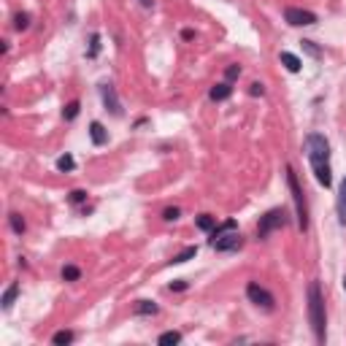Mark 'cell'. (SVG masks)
<instances>
[{
    "label": "cell",
    "mask_w": 346,
    "mask_h": 346,
    "mask_svg": "<svg viewBox=\"0 0 346 346\" xmlns=\"http://www.w3.org/2000/svg\"><path fill=\"white\" fill-rule=\"evenodd\" d=\"M300 44H303V52H309L314 60H319V57H322V49H319V46L314 44V41H300Z\"/></svg>",
    "instance_id": "603a6c76"
},
{
    "label": "cell",
    "mask_w": 346,
    "mask_h": 346,
    "mask_svg": "<svg viewBox=\"0 0 346 346\" xmlns=\"http://www.w3.org/2000/svg\"><path fill=\"white\" fill-rule=\"evenodd\" d=\"M198 254V246H187V249H182L176 257H173V265H182V263H190V260Z\"/></svg>",
    "instance_id": "2e32d148"
},
{
    "label": "cell",
    "mask_w": 346,
    "mask_h": 346,
    "mask_svg": "<svg viewBox=\"0 0 346 346\" xmlns=\"http://www.w3.org/2000/svg\"><path fill=\"white\" fill-rule=\"evenodd\" d=\"M98 52H100V35L98 33H92V44H90V57H98Z\"/></svg>",
    "instance_id": "cb8c5ba5"
},
{
    "label": "cell",
    "mask_w": 346,
    "mask_h": 346,
    "mask_svg": "<svg viewBox=\"0 0 346 346\" xmlns=\"http://www.w3.org/2000/svg\"><path fill=\"white\" fill-rule=\"evenodd\" d=\"M9 222H11V227H14V233H25V219H22L19 214H9Z\"/></svg>",
    "instance_id": "44dd1931"
},
{
    "label": "cell",
    "mask_w": 346,
    "mask_h": 346,
    "mask_svg": "<svg viewBox=\"0 0 346 346\" xmlns=\"http://www.w3.org/2000/svg\"><path fill=\"white\" fill-rule=\"evenodd\" d=\"M289 225V211L287 208H271L265 217H260L257 225V238H268L273 230H281V227Z\"/></svg>",
    "instance_id": "3957f363"
},
{
    "label": "cell",
    "mask_w": 346,
    "mask_h": 346,
    "mask_svg": "<svg viewBox=\"0 0 346 346\" xmlns=\"http://www.w3.org/2000/svg\"><path fill=\"white\" fill-rule=\"evenodd\" d=\"M87 200V192L84 190H73L70 192V203H84Z\"/></svg>",
    "instance_id": "83f0119b"
},
{
    "label": "cell",
    "mask_w": 346,
    "mask_h": 346,
    "mask_svg": "<svg viewBox=\"0 0 346 346\" xmlns=\"http://www.w3.org/2000/svg\"><path fill=\"white\" fill-rule=\"evenodd\" d=\"M233 95V87H230V81H219V84H214L208 90V98L214 100V103H222V100H227Z\"/></svg>",
    "instance_id": "ba28073f"
},
{
    "label": "cell",
    "mask_w": 346,
    "mask_h": 346,
    "mask_svg": "<svg viewBox=\"0 0 346 346\" xmlns=\"http://www.w3.org/2000/svg\"><path fill=\"white\" fill-rule=\"evenodd\" d=\"M309 322L319 343H325V327H327V314H325V297H322L319 281H311L309 287Z\"/></svg>",
    "instance_id": "7a4b0ae2"
},
{
    "label": "cell",
    "mask_w": 346,
    "mask_h": 346,
    "mask_svg": "<svg viewBox=\"0 0 346 346\" xmlns=\"http://www.w3.org/2000/svg\"><path fill=\"white\" fill-rule=\"evenodd\" d=\"M78 276H81V271H78L76 265H65V268H62V279L65 281H78Z\"/></svg>",
    "instance_id": "ffe728a7"
},
{
    "label": "cell",
    "mask_w": 346,
    "mask_h": 346,
    "mask_svg": "<svg viewBox=\"0 0 346 346\" xmlns=\"http://www.w3.org/2000/svg\"><path fill=\"white\" fill-rule=\"evenodd\" d=\"M284 22H287V25H292V27H311V25H317V14L289 6V9L284 11Z\"/></svg>",
    "instance_id": "8992f818"
},
{
    "label": "cell",
    "mask_w": 346,
    "mask_h": 346,
    "mask_svg": "<svg viewBox=\"0 0 346 346\" xmlns=\"http://www.w3.org/2000/svg\"><path fill=\"white\" fill-rule=\"evenodd\" d=\"M249 95H251V98H257V95H265V87L260 84V81H254V84L249 87Z\"/></svg>",
    "instance_id": "4316f807"
},
{
    "label": "cell",
    "mask_w": 346,
    "mask_h": 346,
    "mask_svg": "<svg viewBox=\"0 0 346 346\" xmlns=\"http://www.w3.org/2000/svg\"><path fill=\"white\" fill-rule=\"evenodd\" d=\"M157 311H160V309H157L154 300H138V306H136V314H138V317H154Z\"/></svg>",
    "instance_id": "4fadbf2b"
},
{
    "label": "cell",
    "mask_w": 346,
    "mask_h": 346,
    "mask_svg": "<svg viewBox=\"0 0 346 346\" xmlns=\"http://www.w3.org/2000/svg\"><path fill=\"white\" fill-rule=\"evenodd\" d=\"M335 208H338V222H341V225H346V179L341 182V190H338Z\"/></svg>",
    "instance_id": "8fae6325"
},
{
    "label": "cell",
    "mask_w": 346,
    "mask_h": 346,
    "mask_svg": "<svg viewBox=\"0 0 346 346\" xmlns=\"http://www.w3.org/2000/svg\"><path fill=\"white\" fill-rule=\"evenodd\" d=\"M100 98H103L106 111H111L114 116H122V103H119V98H116L114 84H100Z\"/></svg>",
    "instance_id": "52a82bcc"
},
{
    "label": "cell",
    "mask_w": 346,
    "mask_h": 346,
    "mask_svg": "<svg viewBox=\"0 0 346 346\" xmlns=\"http://www.w3.org/2000/svg\"><path fill=\"white\" fill-rule=\"evenodd\" d=\"M73 168H76V160H73L70 154H62V157H57V170L65 173V170H73Z\"/></svg>",
    "instance_id": "d6986e66"
},
{
    "label": "cell",
    "mask_w": 346,
    "mask_h": 346,
    "mask_svg": "<svg viewBox=\"0 0 346 346\" xmlns=\"http://www.w3.org/2000/svg\"><path fill=\"white\" fill-rule=\"evenodd\" d=\"M17 295H19V284H17V281H11V284H9V289H6V292H3V300H0V303H3V309H6V311H9L11 306H14V300H17Z\"/></svg>",
    "instance_id": "7c38bea8"
},
{
    "label": "cell",
    "mask_w": 346,
    "mask_h": 346,
    "mask_svg": "<svg viewBox=\"0 0 346 346\" xmlns=\"http://www.w3.org/2000/svg\"><path fill=\"white\" fill-rule=\"evenodd\" d=\"M287 184H289V192H292V200H295L297 227H300V230H309V208H306L303 190H300V184H297V176H295L292 168H287Z\"/></svg>",
    "instance_id": "277c9868"
},
{
    "label": "cell",
    "mask_w": 346,
    "mask_h": 346,
    "mask_svg": "<svg viewBox=\"0 0 346 346\" xmlns=\"http://www.w3.org/2000/svg\"><path fill=\"white\" fill-rule=\"evenodd\" d=\"M90 138H92V144H95V146L108 144V133H106V127L100 122H92L90 124Z\"/></svg>",
    "instance_id": "9c48e42d"
},
{
    "label": "cell",
    "mask_w": 346,
    "mask_h": 346,
    "mask_svg": "<svg viewBox=\"0 0 346 346\" xmlns=\"http://www.w3.org/2000/svg\"><path fill=\"white\" fill-rule=\"evenodd\" d=\"M179 217H182V211H179L176 206H173V208H165V211H162V219H165V222H173V219H179Z\"/></svg>",
    "instance_id": "d4e9b609"
},
{
    "label": "cell",
    "mask_w": 346,
    "mask_h": 346,
    "mask_svg": "<svg viewBox=\"0 0 346 346\" xmlns=\"http://www.w3.org/2000/svg\"><path fill=\"white\" fill-rule=\"evenodd\" d=\"M141 6H144V9H149V6H152V0H141Z\"/></svg>",
    "instance_id": "f546056e"
},
{
    "label": "cell",
    "mask_w": 346,
    "mask_h": 346,
    "mask_svg": "<svg viewBox=\"0 0 346 346\" xmlns=\"http://www.w3.org/2000/svg\"><path fill=\"white\" fill-rule=\"evenodd\" d=\"M73 333H70V330H60V333H54L52 335V343L54 346H68V343H73Z\"/></svg>",
    "instance_id": "9a60e30c"
},
{
    "label": "cell",
    "mask_w": 346,
    "mask_h": 346,
    "mask_svg": "<svg viewBox=\"0 0 346 346\" xmlns=\"http://www.w3.org/2000/svg\"><path fill=\"white\" fill-rule=\"evenodd\" d=\"M78 108H81V103H78V100H70V103L62 108V116H65L68 122H73L76 116H78Z\"/></svg>",
    "instance_id": "ac0fdd59"
},
{
    "label": "cell",
    "mask_w": 346,
    "mask_h": 346,
    "mask_svg": "<svg viewBox=\"0 0 346 346\" xmlns=\"http://www.w3.org/2000/svg\"><path fill=\"white\" fill-rule=\"evenodd\" d=\"M195 225H198L203 233H214V227H217V219L211 217V214H200L198 219H195Z\"/></svg>",
    "instance_id": "5bb4252c"
},
{
    "label": "cell",
    "mask_w": 346,
    "mask_h": 346,
    "mask_svg": "<svg viewBox=\"0 0 346 346\" xmlns=\"http://www.w3.org/2000/svg\"><path fill=\"white\" fill-rule=\"evenodd\" d=\"M306 152H309V162L314 168L317 182L325 187V190H330L333 176H330V144H327V138L322 136V133H309V136H306Z\"/></svg>",
    "instance_id": "6da1fadb"
},
{
    "label": "cell",
    "mask_w": 346,
    "mask_h": 346,
    "mask_svg": "<svg viewBox=\"0 0 346 346\" xmlns=\"http://www.w3.org/2000/svg\"><path fill=\"white\" fill-rule=\"evenodd\" d=\"M176 289V292H182V289H187V281H173L170 284V292Z\"/></svg>",
    "instance_id": "f1b7e54d"
},
{
    "label": "cell",
    "mask_w": 346,
    "mask_h": 346,
    "mask_svg": "<svg viewBox=\"0 0 346 346\" xmlns=\"http://www.w3.org/2000/svg\"><path fill=\"white\" fill-rule=\"evenodd\" d=\"M343 289H346V276H343Z\"/></svg>",
    "instance_id": "4dcf8cb0"
},
{
    "label": "cell",
    "mask_w": 346,
    "mask_h": 346,
    "mask_svg": "<svg viewBox=\"0 0 346 346\" xmlns=\"http://www.w3.org/2000/svg\"><path fill=\"white\" fill-rule=\"evenodd\" d=\"M14 27H17V30H27L30 27V14H25V11L17 14V17H14Z\"/></svg>",
    "instance_id": "7402d4cb"
},
{
    "label": "cell",
    "mask_w": 346,
    "mask_h": 346,
    "mask_svg": "<svg viewBox=\"0 0 346 346\" xmlns=\"http://www.w3.org/2000/svg\"><path fill=\"white\" fill-rule=\"evenodd\" d=\"M241 76V68L238 65H227V70H225V78L227 81H233V78H238Z\"/></svg>",
    "instance_id": "484cf974"
},
{
    "label": "cell",
    "mask_w": 346,
    "mask_h": 346,
    "mask_svg": "<svg viewBox=\"0 0 346 346\" xmlns=\"http://www.w3.org/2000/svg\"><path fill=\"white\" fill-rule=\"evenodd\" d=\"M279 60H281V65H284L289 73H297V70H300V57H297V54H292V52H281L279 54Z\"/></svg>",
    "instance_id": "30bf717a"
},
{
    "label": "cell",
    "mask_w": 346,
    "mask_h": 346,
    "mask_svg": "<svg viewBox=\"0 0 346 346\" xmlns=\"http://www.w3.org/2000/svg\"><path fill=\"white\" fill-rule=\"evenodd\" d=\"M246 297L257 306V309H263V311H273V309H276L273 295H271L265 287H260L257 281H249V284H246Z\"/></svg>",
    "instance_id": "5b68a950"
},
{
    "label": "cell",
    "mask_w": 346,
    "mask_h": 346,
    "mask_svg": "<svg viewBox=\"0 0 346 346\" xmlns=\"http://www.w3.org/2000/svg\"><path fill=\"white\" fill-rule=\"evenodd\" d=\"M157 343L160 346H170V343H182V333H176V330H168V333H162L157 338Z\"/></svg>",
    "instance_id": "e0dca14e"
}]
</instances>
